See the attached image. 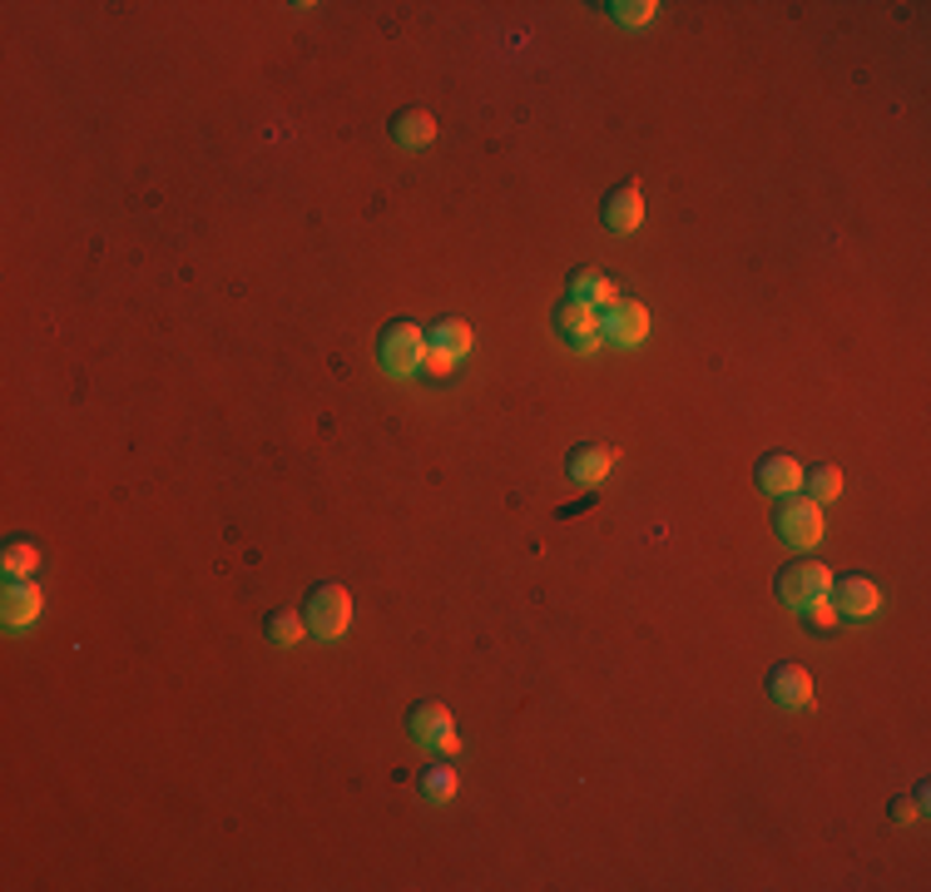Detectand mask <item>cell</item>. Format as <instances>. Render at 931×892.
I'll use <instances>...</instances> for the list:
<instances>
[{
	"instance_id": "cell-1",
	"label": "cell",
	"mask_w": 931,
	"mask_h": 892,
	"mask_svg": "<svg viewBox=\"0 0 931 892\" xmlns=\"http://www.w3.org/2000/svg\"><path fill=\"white\" fill-rule=\"evenodd\" d=\"M303 624L317 634V640L347 634V624H352V595H347V585H337V580L313 585L307 600H303Z\"/></svg>"
},
{
	"instance_id": "cell-2",
	"label": "cell",
	"mask_w": 931,
	"mask_h": 892,
	"mask_svg": "<svg viewBox=\"0 0 931 892\" xmlns=\"http://www.w3.org/2000/svg\"><path fill=\"white\" fill-rule=\"evenodd\" d=\"M828 585H832V570L822 561H788L778 570V600L788 605V610H808L812 600H822L828 595Z\"/></svg>"
},
{
	"instance_id": "cell-3",
	"label": "cell",
	"mask_w": 931,
	"mask_h": 892,
	"mask_svg": "<svg viewBox=\"0 0 931 892\" xmlns=\"http://www.w3.org/2000/svg\"><path fill=\"white\" fill-rule=\"evenodd\" d=\"M773 525H778V535L788 545H798V551H808V545H818L822 541V505L812 501V496H782V505H778V515H773Z\"/></svg>"
},
{
	"instance_id": "cell-4",
	"label": "cell",
	"mask_w": 931,
	"mask_h": 892,
	"mask_svg": "<svg viewBox=\"0 0 931 892\" xmlns=\"http://www.w3.org/2000/svg\"><path fill=\"white\" fill-rule=\"evenodd\" d=\"M376 357H382V367H386V372H396V377L416 372L421 357H426V333L402 317V323L382 327V337H376Z\"/></svg>"
},
{
	"instance_id": "cell-5",
	"label": "cell",
	"mask_w": 931,
	"mask_h": 892,
	"mask_svg": "<svg viewBox=\"0 0 931 892\" xmlns=\"http://www.w3.org/2000/svg\"><path fill=\"white\" fill-rule=\"evenodd\" d=\"M550 327L560 333V342H565V347H574V352H594V347L604 342V337H600V313H594L590 303H574V297L555 303Z\"/></svg>"
},
{
	"instance_id": "cell-6",
	"label": "cell",
	"mask_w": 931,
	"mask_h": 892,
	"mask_svg": "<svg viewBox=\"0 0 931 892\" xmlns=\"http://www.w3.org/2000/svg\"><path fill=\"white\" fill-rule=\"evenodd\" d=\"M644 333H649V307H644L639 297H614V303L604 307L600 337H610V342H620V347H634V342H644Z\"/></svg>"
},
{
	"instance_id": "cell-7",
	"label": "cell",
	"mask_w": 931,
	"mask_h": 892,
	"mask_svg": "<svg viewBox=\"0 0 931 892\" xmlns=\"http://www.w3.org/2000/svg\"><path fill=\"white\" fill-rule=\"evenodd\" d=\"M828 600L837 614H852V620H872L881 610V595L867 575H842V580L828 585Z\"/></svg>"
},
{
	"instance_id": "cell-8",
	"label": "cell",
	"mask_w": 931,
	"mask_h": 892,
	"mask_svg": "<svg viewBox=\"0 0 931 892\" xmlns=\"http://www.w3.org/2000/svg\"><path fill=\"white\" fill-rule=\"evenodd\" d=\"M639 218H644L639 184H634V178H629V184H614L610 198H604V228H610V233H634Z\"/></svg>"
},
{
	"instance_id": "cell-9",
	"label": "cell",
	"mask_w": 931,
	"mask_h": 892,
	"mask_svg": "<svg viewBox=\"0 0 931 892\" xmlns=\"http://www.w3.org/2000/svg\"><path fill=\"white\" fill-rule=\"evenodd\" d=\"M753 481L768 496H792L802 486V466H798V456H788V452H768L758 461V471H753Z\"/></svg>"
},
{
	"instance_id": "cell-10",
	"label": "cell",
	"mask_w": 931,
	"mask_h": 892,
	"mask_svg": "<svg viewBox=\"0 0 931 892\" xmlns=\"http://www.w3.org/2000/svg\"><path fill=\"white\" fill-rule=\"evenodd\" d=\"M768 694H773V704H782V709H798V704L812 699V674L802 670V664H773Z\"/></svg>"
},
{
	"instance_id": "cell-11",
	"label": "cell",
	"mask_w": 931,
	"mask_h": 892,
	"mask_svg": "<svg viewBox=\"0 0 931 892\" xmlns=\"http://www.w3.org/2000/svg\"><path fill=\"white\" fill-rule=\"evenodd\" d=\"M610 461H614L610 446H574V452L565 456V476H570L574 486H594V481H604Z\"/></svg>"
},
{
	"instance_id": "cell-12",
	"label": "cell",
	"mask_w": 931,
	"mask_h": 892,
	"mask_svg": "<svg viewBox=\"0 0 931 892\" xmlns=\"http://www.w3.org/2000/svg\"><path fill=\"white\" fill-rule=\"evenodd\" d=\"M565 287H570L565 297H574V303H590V307H610L614 297H620V293H614V283L600 273V268H574Z\"/></svg>"
},
{
	"instance_id": "cell-13",
	"label": "cell",
	"mask_w": 931,
	"mask_h": 892,
	"mask_svg": "<svg viewBox=\"0 0 931 892\" xmlns=\"http://www.w3.org/2000/svg\"><path fill=\"white\" fill-rule=\"evenodd\" d=\"M392 139L402 149H426L436 139V119L426 115V109H402V115H392Z\"/></svg>"
},
{
	"instance_id": "cell-14",
	"label": "cell",
	"mask_w": 931,
	"mask_h": 892,
	"mask_svg": "<svg viewBox=\"0 0 931 892\" xmlns=\"http://www.w3.org/2000/svg\"><path fill=\"white\" fill-rule=\"evenodd\" d=\"M40 614V590L30 575H10L6 585V624H30Z\"/></svg>"
},
{
	"instance_id": "cell-15",
	"label": "cell",
	"mask_w": 931,
	"mask_h": 892,
	"mask_svg": "<svg viewBox=\"0 0 931 892\" xmlns=\"http://www.w3.org/2000/svg\"><path fill=\"white\" fill-rule=\"evenodd\" d=\"M426 342H431V352H441L456 362V357L471 352V327H466L461 317H441V323L426 327Z\"/></svg>"
},
{
	"instance_id": "cell-16",
	"label": "cell",
	"mask_w": 931,
	"mask_h": 892,
	"mask_svg": "<svg viewBox=\"0 0 931 892\" xmlns=\"http://www.w3.org/2000/svg\"><path fill=\"white\" fill-rule=\"evenodd\" d=\"M406 729H412V739H441V733L451 729V709H446L441 699H421L406 714Z\"/></svg>"
},
{
	"instance_id": "cell-17",
	"label": "cell",
	"mask_w": 931,
	"mask_h": 892,
	"mask_svg": "<svg viewBox=\"0 0 931 892\" xmlns=\"http://www.w3.org/2000/svg\"><path fill=\"white\" fill-rule=\"evenodd\" d=\"M263 630H267V640H273V644H297L307 634V624H303V614H297V610H273L263 620Z\"/></svg>"
},
{
	"instance_id": "cell-18",
	"label": "cell",
	"mask_w": 931,
	"mask_h": 892,
	"mask_svg": "<svg viewBox=\"0 0 931 892\" xmlns=\"http://www.w3.org/2000/svg\"><path fill=\"white\" fill-rule=\"evenodd\" d=\"M802 486H808V496L822 505V501H832V496L842 491V471L832 461H822V466H812V471L802 476Z\"/></svg>"
},
{
	"instance_id": "cell-19",
	"label": "cell",
	"mask_w": 931,
	"mask_h": 892,
	"mask_svg": "<svg viewBox=\"0 0 931 892\" xmlns=\"http://www.w3.org/2000/svg\"><path fill=\"white\" fill-rule=\"evenodd\" d=\"M0 565H6V575H35L40 551H35L30 541H6V551H0Z\"/></svg>"
},
{
	"instance_id": "cell-20",
	"label": "cell",
	"mask_w": 931,
	"mask_h": 892,
	"mask_svg": "<svg viewBox=\"0 0 931 892\" xmlns=\"http://www.w3.org/2000/svg\"><path fill=\"white\" fill-rule=\"evenodd\" d=\"M421 793H426V798H451V793H456V769H451V763H426V769H421Z\"/></svg>"
},
{
	"instance_id": "cell-21",
	"label": "cell",
	"mask_w": 931,
	"mask_h": 892,
	"mask_svg": "<svg viewBox=\"0 0 931 892\" xmlns=\"http://www.w3.org/2000/svg\"><path fill=\"white\" fill-rule=\"evenodd\" d=\"M798 614H802V620H808V630H822V634H828L832 624H837V610H832V600H828V595H822V600H812L808 610H798Z\"/></svg>"
},
{
	"instance_id": "cell-22",
	"label": "cell",
	"mask_w": 931,
	"mask_h": 892,
	"mask_svg": "<svg viewBox=\"0 0 931 892\" xmlns=\"http://www.w3.org/2000/svg\"><path fill=\"white\" fill-rule=\"evenodd\" d=\"M614 20H624V25H644V20H654V0H629V6H610Z\"/></svg>"
},
{
	"instance_id": "cell-23",
	"label": "cell",
	"mask_w": 931,
	"mask_h": 892,
	"mask_svg": "<svg viewBox=\"0 0 931 892\" xmlns=\"http://www.w3.org/2000/svg\"><path fill=\"white\" fill-rule=\"evenodd\" d=\"M911 818H917V808H911L907 798H897V803H891V823H911Z\"/></svg>"
},
{
	"instance_id": "cell-24",
	"label": "cell",
	"mask_w": 931,
	"mask_h": 892,
	"mask_svg": "<svg viewBox=\"0 0 931 892\" xmlns=\"http://www.w3.org/2000/svg\"><path fill=\"white\" fill-rule=\"evenodd\" d=\"M426 367H431L436 377H446V372H451V357H441V352H426Z\"/></svg>"
}]
</instances>
